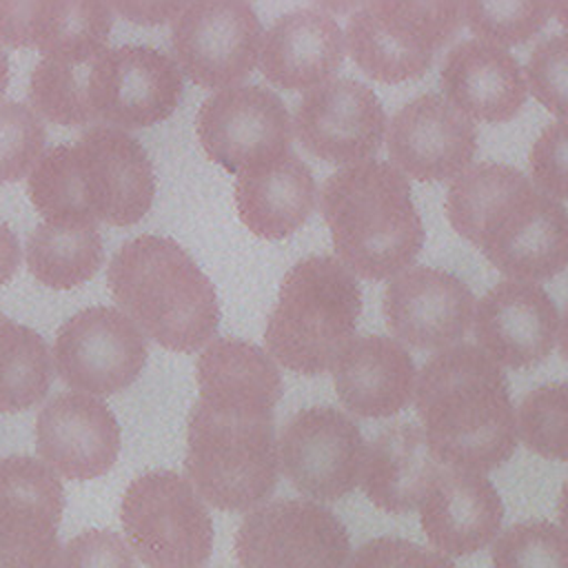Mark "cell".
I'll return each mask as SVG.
<instances>
[{
	"label": "cell",
	"instance_id": "cell-1",
	"mask_svg": "<svg viewBox=\"0 0 568 568\" xmlns=\"http://www.w3.org/2000/svg\"><path fill=\"white\" fill-rule=\"evenodd\" d=\"M446 215L501 273L550 280L568 266V211L515 166L479 162L448 189Z\"/></svg>",
	"mask_w": 568,
	"mask_h": 568
},
{
	"label": "cell",
	"instance_id": "cell-2",
	"mask_svg": "<svg viewBox=\"0 0 568 568\" xmlns=\"http://www.w3.org/2000/svg\"><path fill=\"white\" fill-rule=\"evenodd\" d=\"M415 408L428 450L450 468L486 473L517 446V417L506 373L477 346L433 355L415 382Z\"/></svg>",
	"mask_w": 568,
	"mask_h": 568
},
{
	"label": "cell",
	"instance_id": "cell-3",
	"mask_svg": "<svg viewBox=\"0 0 568 568\" xmlns=\"http://www.w3.org/2000/svg\"><path fill=\"white\" fill-rule=\"evenodd\" d=\"M44 222H140L155 195V173L140 140L115 126H91L47 149L27 184Z\"/></svg>",
	"mask_w": 568,
	"mask_h": 568
},
{
	"label": "cell",
	"instance_id": "cell-4",
	"mask_svg": "<svg viewBox=\"0 0 568 568\" xmlns=\"http://www.w3.org/2000/svg\"><path fill=\"white\" fill-rule=\"evenodd\" d=\"M320 211L339 262L364 280L404 273L424 246L410 182L388 162L366 160L328 175Z\"/></svg>",
	"mask_w": 568,
	"mask_h": 568
},
{
	"label": "cell",
	"instance_id": "cell-5",
	"mask_svg": "<svg viewBox=\"0 0 568 568\" xmlns=\"http://www.w3.org/2000/svg\"><path fill=\"white\" fill-rule=\"evenodd\" d=\"M106 282L120 311L162 348L193 353L217 331L215 286L171 237L140 235L122 244Z\"/></svg>",
	"mask_w": 568,
	"mask_h": 568
},
{
	"label": "cell",
	"instance_id": "cell-6",
	"mask_svg": "<svg viewBox=\"0 0 568 568\" xmlns=\"http://www.w3.org/2000/svg\"><path fill=\"white\" fill-rule=\"evenodd\" d=\"M359 315L355 275L333 255L304 257L280 284L264 331L266 351L293 373H326L355 337Z\"/></svg>",
	"mask_w": 568,
	"mask_h": 568
},
{
	"label": "cell",
	"instance_id": "cell-7",
	"mask_svg": "<svg viewBox=\"0 0 568 568\" xmlns=\"http://www.w3.org/2000/svg\"><path fill=\"white\" fill-rule=\"evenodd\" d=\"M189 484L217 510H251L277 486L273 417L220 413L195 402L186 424Z\"/></svg>",
	"mask_w": 568,
	"mask_h": 568
},
{
	"label": "cell",
	"instance_id": "cell-8",
	"mask_svg": "<svg viewBox=\"0 0 568 568\" xmlns=\"http://www.w3.org/2000/svg\"><path fill=\"white\" fill-rule=\"evenodd\" d=\"M459 2L377 0L348 16L346 42L353 62L375 82L422 78L462 27Z\"/></svg>",
	"mask_w": 568,
	"mask_h": 568
},
{
	"label": "cell",
	"instance_id": "cell-9",
	"mask_svg": "<svg viewBox=\"0 0 568 568\" xmlns=\"http://www.w3.org/2000/svg\"><path fill=\"white\" fill-rule=\"evenodd\" d=\"M124 539L146 568H202L213 550V519L182 475L135 477L120 504Z\"/></svg>",
	"mask_w": 568,
	"mask_h": 568
},
{
	"label": "cell",
	"instance_id": "cell-10",
	"mask_svg": "<svg viewBox=\"0 0 568 568\" xmlns=\"http://www.w3.org/2000/svg\"><path fill=\"white\" fill-rule=\"evenodd\" d=\"M244 568H346V526L311 499H275L253 508L233 541Z\"/></svg>",
	"mask_w": 568,
	"mask_h": 568
},
{
	"label": "cell",
	"instance_id": "cell-11",
	"mask_svg": "<svg viewBox=\"0 0 568 568\" xmlns=\"http://www.w3.org/2000/svg\"><path fill=\"white\" fill-rule=\"evenodd\" d=\"M171 47L180 71L204 89L235 87L262 51V22L248 2H189L173 18Z\"/></svg>",
	"mask_w": 568,
	"mask_h": 568
},
{
	"label": "cell",
	"instance_id": "cell-12",
	"mask_svg": "<svg viewBox=\"0 0 568 568\" xmlns=\"http://www.w3.org/2000/svg\"><path fill=\"white\" fill-rule=\"evenodd\" d=\"M184 80L178 62L153 47L102 49L89 73L93 122L115 129H146L166 120L180 104Z\"/></svg>",
	"mask_w": 568,
	"mask_h": 568
},
{
	"label": "cell",
	"instance_id": "cell-13",
	"mask_svg": "<svg viewBox=\"0 0 568 568\" xmlns=\"http://www.w3.org/2000/svg\"><path fill=\"white\" fill-rule=\"evenodd\" d=\"M204 153L229 173H244L291 151L284 100L257 84H235L206 98L195 120Z\"/></svg>",
	"mask_w": 568,
	"mask_h": 568
},
{
	"label": "cell",
	"instance_id": "cell-14",
	"mask_svg": "<svg viewBox=\"0 0 568 568\" xmlns=\"http://www.w3.org/2000/svg\"><path fill=\"white\" fill-rule=\"evenodd\" d=\"M53 359L69 388L113 395L140 377L146 364V342L120 308L89 306L58 328Z\"/></svg>",
	"mask_w": 568,
	"mask_h": 568
},
{
	"label": "cell",
	"instance_id": "cell-15",
	"mask_svg": "<svg viewBox=\"0 0 568 568\" xmlns=\"http://www.w3.org/2000/svg\"><path fill=\"white\" fill-rule=\"evenodd\" d=\"M364 450L359 426L333 406L302 408L277 442L286 479L317 501H335L357 486Z\"/></svg>",
	"mask_w": 568,
	"mask_h": 568
},
{
	"label": "cell",
	"instance_id": "cell-16",
	"mask_svg": "<svg viewBox=\"0 0 568 568\" xmlns=\"http://www.w3.org/2000/svg\"><path fill=\"white\" fill-rule=\"evenodd\" d=\"M64 510L60 477L40 459H0V568H58Z\"/></svg>",
	"mask_w": 568,
	"mask_h": 568
},
{
	"label": "cell",
	"instance_id": "cell-17",
	"mask_svg": "<svg viewBox=\"0 0 568 568\" xmlns=\"http://www.w3.org/2000/svg\"><path fill=\"white\" fill-rule=\"evenodd\" d=\"M293 126L297 142L311 155L351 166L377 153L386 133V113L371 87L353 78H335L304 93Z\"/></svg>",
	"mask_w": 568,
	"mask_h": 568
},
{
	"label": "cell",
	"instance_id": "cell-18",
	"mask_svg": "<svg viewBox=\"0 0 568 568\" xmlns=\"http://www.w3.org/2000/svg\"><path fill=\"white\" fill-rule=\"evenodd\" d=\"M120 442V424L111 408L87 393L67 390L55 395L36 419L40 462L71 481L106 475L118 459Z\"/></svg>",
	"mask_w": 568,
	"mask_h": 568
},
{
	"label": "cell",
	"instance_id": "cell-19",
	"mask_svg": "<svg viewBox=\"0 0 568 568\" xmlns=\"http://www.w3.org/2000/svg\"><path fill=\"white\" fill-rule=\"evenodd\" d=\"M388 153L395 169L419 180L459 178L477 151V129L439 93H422L388 122Z\"/></svg>",
	"mask_w": 568,
	"mask_h": 568
},
{
	"label": "cell",
	"instance_id": "cell-20",
	"mask_svg": "<svg viewBox=\"0 0 568 568\" xmlns=\"http://www.w3.org/2000/svg\"><path fill=\"white\" fill-rule=\"evenodd\" d=\"M475 315L473 291L453 273L430 266L406 268L386 286L388 331L419 351H446L468 331Z\"/></svg>",
	"mask_w": 568,
	"mask_h": 568
},
{
	"label": "cell",
	"instance_id": "cell-21",
	"mask_svg": "<svg viewBox=\"0 0 568 568\" xmlns=\"http://www.w3.org/2000/svg\"><path fill=\"white\" fill-rule=\"evenodd\" d=\"M477 348L499 366L530 368L541 364L559 333L552 297L532 282L504 280L477 302Z\"/></svg>",
	"mask_w": 568,
	"mask_h": 568
},
{
	"label": "cell",
	"instance_id": "cell-22",
	"mask_svg": "<svg viewBox=\"0 0 568 568\" xmlns=\"http://www.w3.org/2000/svg\"><path fill=\"white\" fill-rule=\"evenodd\" d=\"M428 541L453 557L488 546L501 528L504 504L481 473L442 468L419 504Z\"/></svg>",
	"mask_w": 568,
	"mask_h": 568
},
{
	"label": "cell",
	"instance_id": "cell-23",
	"mask_svg": "<svg viewBox=\"0 0 568 568\" xmlns=\"http://www.w3.org/2000/svg\"><path fill=\"white\" fill-rule=\"evenodd\" d=\"M264 78L288 91H311L339 71L344 31L322 7H304L280 16L266 31L262 51Z\"/></svg>",
	"mask_w": 568,
	"mask_h": 568
},
{
	"label": "cell",
	"instance_id": "cell-24",
	"mask_svg": "<svg viewBox=\"0 0 568 568\" xmlns=\"http://www.w3.org/2000/svg\"><path fill=\"white\" fill-rule=\"evenodd\" d=\"M446 100L470 120H513L528 95L524 71L513 53L484 40H462L442 64Z\"/></svg>",
	"mask_w": 568,
	"mask_h": 568
},
{
	"label": "cell",
	"instance_id": "cell-25",
	"mask_svg": "<svg viewBox=\"0 0 568 568\" xmlns=\"http://www.w3.org/2000/svg\"><path fill=\"white\" fill-rule=\"evenodd\" d=\"M333 368L339 402L359 417L397 415L415 393L417 371L410 353L384 335L353 337Z\"/></svg>",
	"mask_w": 568,
	"mask_h": 568
},
{
	"label": "cell",
	"instance_id": "cell-26",
	"mask_svg": "<svg viewBox=\"0 0 568 568\" xmlns=\"http://www.w3.org/2000/svg\"><path fill=\"white\" fill-rule=\"evenodd\" d=\"M195 377L197 402L220 413L273 417L284 393L282 375L271 355L235 337L213 339L197 357Z\"/></svg>",
	"mask_w": 568,
	"mask_h": 568
},
{
	"label": "cell",
	"instance_id": "cell-27",
	"mask_svg": "<svg viewBox=\"0 0 568 568\" xmlns=\"http://www.w3.org/2000/svg\"><path fill=\"white\" fill-rule=\"evenodd\" d=\"M235 206L242 224L257 237L282 240L313 213L315 178L293 151L248 169L235 180Z\"/></svg>",
	"mask_w": 568,
	"mask_h": 568
},
{
	"label": "cell",
	"instance_id": "cell-28",
	"mask_svg": "<svg viewBox=\"0 0 568 568\" xmlns=\"http://www.w3.org/2000/svg\"><path fill=\"white\" fill-rule=\"evenodd\" d=\"M442 470L422 426L404 422L384 428L364 450L362 490L390 515L415 510Z\"/></svg>",
	"mask_w": 568,
	"mask_h": 568
},
{
	"label": "cell",
	"instance_id": "cell-29",
	"mask_svg": "<svg viewBox=\"0 0 568 568\" xmlns=\"http://www.w3.org/2000/svg\"><path fill=\"white\" fill-rule=\"evenodd\" d=\"M111 24L104 2H0V42L42 55L104 49Z\"/></svg>",
	"mask_w": 568,
	"mask_h": 568
},
{
	"label": "cell",
	"instance_id": "cell-30",
	"mask_svg": "<svg viewBox=\"0 0 568 568\" xmlns=\"http://www.w3.org/2000/svg\"><path fill=\"white\" fill-rule=\"evenodd\" d=\"M24 255L29 273L40 284L73 288L102 266V235L91 222H42L29 233Z\"/></svg>",
	"mask_w": 568,
	"mask_h": 568
},
{
	"label": "cell",
	"instance_id": "cell-31",
	"mask_svg": "<svg viewBox=\"0 0 568 568\" xmlns=\"http://www.w3.org/2000/svg\"><path fill=\"white\" fill-rule=\"evenodd\" d=\"M53 379L47 342L0 313V413H18L44 399Z\"/></svg>",
	"mask_w": 568,
	"mask_h": 568
},
{
	"label": "cell",
	"instance_id": "cell-32",
	"mask_svg": "<svg viewBox=\"0 0 568 568\" xmlns=\"http://www.w3.org/2000/svg\"><path fill=\"white\" fill-rule=\"evenodd\" d=\"M100 51L102 49L42 55L29 80L33 111L62 126L93 124L89 109V73Z\"/></svg>",
	"mask_w": 568,
	"mask_h": 568
},
{
	"label": "cell",
	"instance_id": "cell-33",
	"mask_svg": "<svg viewBox=\"0 0 568 568\" xmlns=\"http://www.w3.org/2000/svg\"><path fill=\"white\" fill-rule=\"evenodd\" d=\"M517 430L532 453L568 464V379L532 388L517 408Z\"/></svg>",
	"mask_w": 568,
	"mask_h": 568
},
{
	"label": "cell",
	"instance_id": "cell-34",
	"mask_svg": "<svg viewBox=\"0 0 568 568\" xmlns=\"http://www.w3.org/2000/svg\"><path fill=\"white\" fill-rule=\"evenodd\" d=\"M493 568H568V535L546 519L519 521L495 541Z\"/></svg>",
	"mask_w": 568,
	"mask_h": 568
},
{
	"label": "cell",
	"instance_id": "cell-35",
	"mask_svg": "<svg viewBox=\"0 0 568 568\" xmlns=\"http://www.w3.org/2000/svg\"><path fill=\"white\" fill-rule=\"evenodd\" d=\"M462 16L468 29L484 42L524 44L537 36L552 16L550 2H464Z\"/></svg>",
	"mask_w": 568,
	"mask_h": 568
},
{
	"label": "cell",
	"instance_id": "cell-36",
	"mask_svg": "<svg viewBox=\"0 0 568 568\" xmlns=\"http://www.w3.org/2000/svg\"><path fill=\"white\" fill-rule=\"evenodd\" d=\"M47 142L40 115L22 102H0V182H16L36 166Z\"/></svg>",
	"mask_w": 568,
	"mask_h": 568
},
{
	"label": "cell",
	"instance_id": "cell-37",
	"mask_svg": "<svg viewBox=\"0 0 568 568\" xmlns=\"http://www.w3.org/2000/svg\"><path fill=\"white\" fill-rule=\"evenodd\" d=\"M528 89L550 113L568 118V33L535 44L526 62Z\"/></svg>",
	"mask_w": 568,
	"mask_h": 568
},
{
	"label": "cell",
	"instance_id": "cell-38",
	"mask_svg": "<svg viewBox=\"0 0 568 568\" xmlns=\"http://www.w3.org/2000/svg\"><path fill=\"white\" fill-rule=\"evenodd\" d=\"M530 178L552 200H568V120L548 124L530 149Z\"/></svg>",
	"mask_w": 568,
	"mask_h": 568
},
{
	"label": "cell",
	"instance_id": "cell-39",
	"mask_svg": "<svg viewBox=\"0 0 568 568\" xmlns=\"http://www.w3.org/2000/svg\"><path fill=\"white\" fill-rule=\"evenodd\" d=\"M58 568H135V564L122 535L91 528L71 537L60 548Z\"/></svg>",
	"mask_w": 568,
	"mask_h": 568
},
{
	"label": "cell",
	"instance_id": "cell-40",
	"mask_svg": "<svg viewBox=\"0 0 568 568\" xmlns=\"http://www.w3.org/2000/svg\"><path fill=\"white\" fill-rule=\"evenodd\" d=\"M346 568H455L437 550L399 537H375L362 544Z\"/></svg>",
	"mask_w": 568,
	"mask_h": 568
},
{
	"label": "cell",
	"instance_id": "cell-41",
	"mask_svg": "<svg viewBox=\"0 0 568 568\" xmlns=\"http://www.w3.org/2000/svg\"><path fill=\"white\" fill-rule=\"evenodd\" d=\"M109 7L115 9L120 16L129 18L131 22L160 24L173 20L182 11L184 2H115Z\"/></svg>",
	"mask_w": 568,
	"mask_h": 568
},
{
	"label": "cell",
	"instance_id": "cell-42",
	"mask_svg": "<svg viewBox=\"0 0 568 568\" xmlns=\"http://www.w3.org/2000/svg\"><path fill=\"white\" fill-rule=\"evenodd\" d=\"M20 264V244L16 233L0 220V286H4Z\"/></svg>",
	"mask_w": 568,
	"mask_h": 568
},
{
	"label": "cell",
	"instance_id": "cell-43",
	"mask_svg": "<svg viewBox=\"0 0 568 568\" xmlns=\"http://www.w3.org/2000/svg\"><path fill=\"white\" fill-rule=\"evenodd\" d=\"M559 519L564 530L568 532V479L561 486V495H559Z\"/></svg>",
	"mask_w": 568,
	"mask_h": 568
},
{
	"label": "cell",
	"instance_id": "cell-44",
	"mask_svg": "<svg viewBox=\"0 0 568 568\" xmlns=\"http://www.w3.org/2000/svg\"><path fill=\"white\" fill-rule=\"evenodd\" d=\"M559 353L568 362V308H566V313L561 317V326H559Z\"/></svg>",
	"mask_w": 568,
	"mask_h": 568
},
{
	"label": "cell",
	"instance_id": "cell-45",
	"mask_svg": "<svg viewBox=\"0 0 568 568\" xmlns=\"http://www.w3.org/2000/svg\"><path fill=\"white\" fill-rule=\"evenodd\" d=\"M7 84H9V60H7V53L0 47V95L4 93Z\"/></svg>",
	"mask_w": 568,
	"mask_h": 568
},
{
	"label": "cell",
	"instance_id": "cell-46",
	"mask_svg": "<svg viewBox=\"0 0 568 568\" xmlns=\"http://www.w3.org/2000/svg\"><path fill=\"white\" fill-rule=\"evenodd\" d=\"M552 16L559 20V24H564L568 29V2H555Z\"/></svg>",
	"mask_w": 568,
	"mask_h": 568
}]
</instances>
